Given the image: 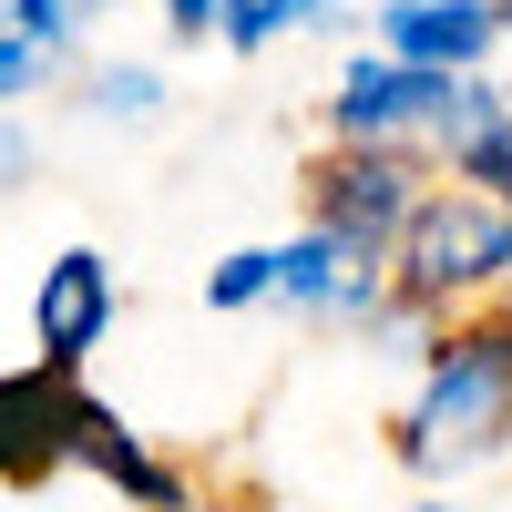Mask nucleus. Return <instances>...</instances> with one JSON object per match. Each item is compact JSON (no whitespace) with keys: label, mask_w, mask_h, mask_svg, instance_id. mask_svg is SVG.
<instances>
[{"label":"nucleus","mask_w":512,"mask_h":512,"mask_svg":"<svg viewBox=\"0 0 512 512\" xmlns=\"http://www.w3.org/2000/svg\"><path fill=\"white\" fill-rule=\"evenodd\" d=\"M390 451H400V472H420V482L512 451V308H502V297L472 308V318H441Z\"/></svg>","instance_id":"1"},{"label":"nucleus","mask_w":512,"mask_h":512,"mask_svg":"<svg viewBox=\"0 0 512 512\" xmlns=\"http://www.w3.org/2000/svg\"><path fill=\"white\" fill-rule=\"evenodd\" d=\"M502 287H512V205H492L472 185H431L390 246V297L441 328V318L492 308Z\"/></svg>","instance_id":"2"},{"label":"nucleus","mask_w":512,"mask_h":512,"mask_svg":"<svg viewBox=\"0 0 512 512\" xmlns=\"http://www.w3.org/2000/svg\"><path fill=\"white\" fill-rule=\"evenodd\" d=\"M482 103H492L482 72H410L390 52H359L349 72H338L328 123H338V144H400L410 154V144H451Z\"/></svg>","instance_id":"3"},{"label":"nucleus","mask_w":512,"mask_h":512,"mask_svg":"<svg viewBox=\"0 0 512 512\" xmlns=\"http://www.w3.org/2000/svg\"><path fill=\"white\" fill-rule=\"evenodd\" d=\"M420 195L431 185H420V164L400 144H328L308 164V226L338 236V246H359V256H390Z\"/></svg>","instance_id":"4"},{"label":"nucleus","mask_w":512,"mask_h":512,"mask_svg":"<svg viewBox=\"0 0 512 512\" xmlns=\"http://www.w3.org/2000/svg\"><path fill=\"white\" fill-rule=\"evenodd\" d=\"M72 431H82L72 369H52V359L0 369V482L11 492H41L52 472H72Z\"/></svg>","instance_id":"5"},{"label":"nucleus","mask_w":512,"mask_h":512,"mask_svg":"<svg viewBox=\"0 0 512 512\" xmlns=\"http://www.w3.org/2000/svg\"><path fill=\"white\" fill-rule=\"evenodd\" d=\"M277 308L287 318H328V328H369L390 308V256H359L338 236H287L277 246Z\"/></svg>","instance_id":"6"},{"label":"nucleus","mask_w":512,"mask_h":512,"mask_svg":"<svg viewBox=\"0 0 512 512\" xmlns=\"http://www.w3.org/2000/svg\"><path fill=\"white\" fill-rule=\"evenodd\" d=\"M502 41V0H379L369 52H390L410 72H482Z\"/></svg>","instance_id":"7"},{"label":"nucleus","mask_w":512,"mask_h":512,"mask_svg":"<svg viewBox=\"0 0 512 512\" xmlns=\"http://www.w3.org/2000/svg\"><path fill=\"white\" fill-rule=\"evenodd\" d=\"M113 308H123L113 267H103L93 246H62L52 267H41V287H31V349L52 359V369H82L113 338Z\"/></svg>","instance_id":"8"},{"label":"nucleus","mask_w":512,"mask_h":512,"mask_svg":"<svg viewBox=\"0 0 512 512\" xmlns=\"http://www.w3.org/2000/svg\"><path fill=\"white\" fill-rule=\"evenodd\" d=\"M72 461H82V472H103L113 492H134L144 512H185V472H175V461H154V451H144V431H123V410H113V400H93V390H82Z\"/></svg>","instance_id":"9"},{"label":"nucleus","mask_w":512,"mask_h":512,"mask_svg":"<svg viewBox=\"0 0 512 512\" xmlns=\"http://www.w3.org/2000/svg\"><path fill=\"white\" fill-rule=\"evenodd\" d=\"M451 154V185H472V195H492V205H512V93H492L461 134L441 144Z\"/></svg>","instance_id":"10"},{"label":"nucleus","mask_w":512,"mask_h":512,"mask_svg":"<svg viewBox=\"0 0 512 512\" xmlns=\"http://www.w3.org/2000/svg\"><path fill=\"white\" fill-rule=\"evenodd\" d=\"M82 113L93 123H154L164 113V72L154 62H93L82 72Z\"/></svg>","instance_id":"11"},{"label":"nucleus","mask_w":512,"mask_h":512,"mask_svg":"<svg viewBox=\"0 0 512 512\" xmlns=\"http://www.w3.org/2000/svg\"><path fill=\"white\" fill-rule=\"evenodd\" d=\"M328 11H338V0H226L216 41H236V52H277L287 31H318Z\"/></svg>","instance_id":"12"},{"label":"nucleus","mask_w":512,"mask_h":512,"mask_svg":"<svg viewBox=\"0 0 512 512\" xmlns=\"http://www.w3.org/2000/svg\"><path fill=\"white\" fill-rule=\"evenodd\" d=\"M0 21H11L21 41H41V52H52V62H62V52H72V41H82V31H93V21H103V0H0Z\"/></svg>","instance_id":"13"},{"label":"nucleus","mask_w":512,"mask_h":512,"mask_svg":"<svg viewBox=\"0 0 512 512\" xmlns=\"http://www.w3.org/2000/svg\"><path fill=\"white\" fill-rule=\"evenodd\" d=\"M205 308H277V246H236L205 267Z\"/></svg>","instance_id":"14"},{"label":"nucleus","mask_w":512,"mask_h":512,"mask_svg":"<svg viewBox=\"0 0 512 512\" xmlns=\"http://www.w3.org/2000/svg\"><path fill=\"white\" fill-rule=\"evenodd\" d=\"M52 52H41V41H21L11 21H0V103H41V93H52Z\"/></svg>","instance_id":"15"},{"label":"nucleus","mask_w":512,"mask_h":512,"mask_svg":"<svg viewBox=\"0 0 512 512\" xmlns=\"http://www.w3.org/2000/svg\"><path fill=\"white\" fill-rule=\"evenodd\" d=\"M154 11H164V31H175V41H205V31L226 21V0H154Z\"/></svg>","instance_id":"16"},{"label":"nucleus","mask_w":512,"mask_h":512,"mask_svg":"<svg viewBox=\"0 0 512 512\" xmlns=\"http://www.w3.org/2000/svg\"><path fill=\"white\" fill-rule=\"evenodd\" d=\"M21 175H31V134L11 123V103H0V195H11Z\"/></svg>","instance_id":"17"},{"label":"nucleus","mask_w":512,"mask_h":512,"mask_svg":"<svg viewBox=\"0 0 512 512\" xmlns=\"http://www.w3.org/2000/svg\"><path fill=\"white\" fill-rule=\"evenodd\" d=\"M410 512H461V502H410Z\"/></svg>","instance_id":"18"},{"label":"nucleus","mask_w":512,"mask_h":512,"mask_svg":"<svg viewBox=\"0 0 512 512\" xmlns=\"http://www.w3.org/2000/svg\"><path fill=\"white\" fill-rule=\"evenodd\" d=\"M502 31H512V0H502Z\"/></svg>","instance_id":"19"}]
</instances>
